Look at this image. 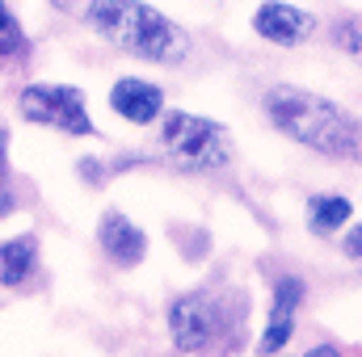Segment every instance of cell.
Segmentation results:
<instances>
[{
	"label": "cell",
	"instance_id": "obj_1",
	"mask_svg": "<svg viewBox=\"0 0 362 357\" xmlns=\"http://www.w3.org/2000/svg\"><path fill=\"white\" fill-rule=\"evenodd\" d=\"M266 114L286 139L333 160H358V122L337 101L295 85H274L266 92Z\"/></svg>",
	"mask_w": 362,
	"mask_h": 357
},
{
	"label": "cell",
	"instance_id": "obj_2",
	"mask_svg": "<svg viewBox=\"0 0 362 357\" xmlns=\"http://www.w3.org/2000/svg\"><path fill=\"white\" fill-rule=\"evenodd\" d=\"M89 25L118 51L160 63V68H177L189 55V38L177 30L160 8L139 4V0H93L89 4Z\"/></svg>",
	"mask_w": 362,
	"mask_h": 357
},
{
	"label": "cell",
	"instance_id": "obj_3",
	"mask_svg": "<svg viewBox=\"0 0 362 357\" xmlns=\"http://www.w3.org/2000/svg\"><path fill=\"white\" fill-rule=\"evenodd\" d=\"M160 143H165L173 169H181V173H211V169L228 164V135H223V126L211 122V118L185 114V109L165 118Z\"/></svg>",
	"mask_w": 362,
	"mask_h": 357
},
{
	"label": "cell",
	"instance_id": "obj_4",
	"mask_svg": "<svg viewBox=\"0 0 362 357\" xmlns=\"http://www.w3.org/2000/svg\"><path fill=\"white\" fill-rule=\"evenodd\" d=\"M228 328L232 320L215 294H181L169 303V337L181 353H211Z\"/></svg>",
	"mask_w": 362,
	"mask_h": 357
},
{
	"label": "cell",
	"instance_id": "obj_5",
	"mask_svg": "<svg viewBox=\"0 0 362 357\" xmlns=\"http://www.w3.org/2000/svg\"><path fill=\"white\" fill-rule=\"evenodd\" d=\"M17 109H21L25 122L55 126L64 135H97L89 105H85V92L68 89V85H25L21 97H17Z\"/></svg>",
	"mask_w": 362,
	"mask_h": 357
},
{
	"label": "cell",
	"instance_id": "obj_6",
	"mask_svg": "<svg viewBox=\"0 0 362 357\" xmlns=\"http://www.w3.org/2000/svg\"><path fill=\"white\" fill-rule=\"evenodd\" d=\"M253 30H257V38H266L274 47H299L303 38H312L316 17L295 8V4H286V0H266L253 13Z\"/></svg>",
	"mask_w": 362,
	"mask_h": 357
},
{
	"label": "cell",
	"instance_id": "obj_7",
	"mask_svg": "<svg viewBox=\"0 0 362 357\" xmlns=\"http://www.w3.org/2000/svg\"><path fill=\"white\" fill-rule=\"evenodd\" d=\"M110 109L122 114V118L135 122V126H148V122H156L160 109H165V89L152 85V80H139V76H122V80L110 89Z\"/></svg>",
	"mask_w": 362,
	"mask_h": 357
},
{
	"label": "cell",
	"instance_id": "obj_8",
	"mask_svg": "<svg viewBox=\"0 0 362 357\" xmlns=\"http://www.w3.org/2000/svg\"><path fill=\"white\" fill-rule=\"evenodd\" d=\"M97 244L105 248L110 261H118L122 269L139 265V261L148 257V236H144L127 214H118V210H110V214L101 219V227H97Z\"/></svg>",
	"mask_w": 362,
	"mask_h": 357
},
{
	"label": "cell",
	"instance_id": "obj_9",
	"mask_svg": "<svg viewBox=\"0 0 362 357\" xmlns=\"http://www.w3.org/2000/svg\"><path fill=\"white\" fill-rule=\"evenodd\" d=\"M38 269V236H17L0 244V286L17 290L34 277Z\"/></svg>",
	"mask_w": 362,
	"mask_h": 357
},
{
	"label": "cell",
	"instance_id": "obj_10",
	"mask_svg": "<svg viewBox=\"0 0 362 357\" xmlns=\"http://www.w3.org/2000/svg\"><path fill=\"white\" fill-rule=\"evenodd\" d=\"M350 214H354V202H350V198H341V193H320V198H312V202H308V223H312V231H316V236L337 231Z\"/></svg>",
	"mask_w": 362,
	"mask_h": 357
},
{
	"label": "cell",
	"instance_id": "obj_11",
	"mask_svg": "<svg viewBox=\"0 0 362 357\" xmlns=\"http://www.w3.org/2000/svg\"><path fill=\"white\" fill-rule=\"evenodd\" d=\"M25 51H30L25 30H21V21L8 13V4L0 0V63H17Z\"/></svg>",
	"mask_w": 362,
	"mask_h": 357
},
{
	"label": "cell",
	"instance_id": "obj_12",
	"mask_svg": "<svg viewBox=\"0 0 362 357\" xmlns=\"http://www.w3.org/2000/svg\"><path fill=\"white\" fill-rule=\"evenodd\" d=\"M291 337H295V315H278V311H270V324H266V337L257 341V349H262V357H274Z\"/></svg>",
	"mask_w": 362,
	"mask_h": 357
},
{
	"label": "cell",
	"instance_id": "obj_13",
	"mask_svg": "<svg viewBox=\"0 0 362 357\" xmlns=\"http://www.w3.org/2000/svg\"><path fill=\"white\" fill-rule=\"evenodd\" d=\"M299 298H303V277H278V286H274V311L278 315H295Z\"/></svg>",
	"mask_w": 362,
	"mask_h": 357
},
{
	"label": "cell",
	"instance_id": "obj_14",
	"mask_svg": "<svg viewBox=\"0 0 362 357\" xmlns=\"http://www.w3.org/2000/svg\"><path fill=\"white\" fill-rule=\"evenodd\" d=\"M4 181H8V135L0 131V214L13 206V193H4Z\"/></svg>",
	"mask_w": 362,
	"mask_h": 357
},
{
	"label": "cell",
	"instance_id": "obj_15",
	"mask_svg": "<svg viewBox=\"0 0 362 357\" xmlns=\"http://www.w3.org/2000/svg\"><path fill=\"white\" fill-rule=\"evenodd\" d=\"M354 30H358V17H350V25L341 21V34H337V42L350 47V55H358V34H354Z\"/></svg>",
	"mask_w": 362,
	"mask_h": 357
},
{
	"label": "cell",
	"instance_id": "obj_16",
	"mask_svg": "<svg viewBox=\"0 0 362 357\" xmlns=\"http://www.w3.org/2000/svg\"><path fill=\"white\" fill-rule=\"evenodd\" d=\"M308 357H341L337 345H316V349H308Z\"/></svg>",
	"mask_w": 362,
	"mask_h": 357
},
{
	"label": "cell",
	"instance_id": "obj_17",
	"mask_svg": "<svg viewBox=\"0 0 362 357\" xmlns=\"http://www.w3.org/2000/svg\"><path fill=\"white\" fill-rule=\"evenodd\" d=\"M346 253H350V261H358V253H362V240H358V231H350V240H346Z\"/></svg>",
	"mask_w": 362,
	"mask_h": 357
},
{
	"label": "cell",
	"instance_id": "obj_18",
	"mask_svg": "<svg viewBox=\"0 0 362 357\" xmlns=\"http://www.w3.org/2000/svg\"><path fill=\"white\" fill-rule=\"evenodd\" d=\"M51 4H55V8H72V0H51Z\"/></svg>",
	"mask_w": 362,
	"mask_h": 357
}]
</instances>
